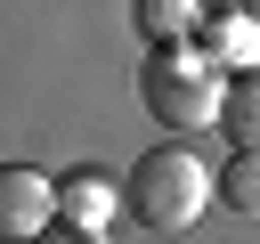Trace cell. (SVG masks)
Masks as SVG:
<instances>
[{
  "instance_id": "ba28073f",
  "label": "cell",
  "mask_w": 260,
  "mask_h": 244,
  "mask_svg": "<svg viewBox=\"0 0 260 244\" xmlns=\"http://www.w3.org/2000/svg\"><path fill=\"white\" fill-rule=\"evenodd\" d=\"M219 203L228 211H244V220H260V155H228V171H219Z\"/></svg>"
},
{
  "instance_id": "7a4b0ae2",
  "label": "cell",
  "mask_w": 260,
  "mask_h": 244,
  "mask_svg": "<svg viewBox=\"0 0 260 244\" xmlns=\"http://www.w3.org/2000/svg\"><path fill=\"white\" fill-rule=\"evenodd\" d=\"M211 195H219V179H211L187 146H146V155L130 163V179H122V211H130L138 228H154V236L195 228Z\"/></svg>"
},
{
  "instance_id": "52a82bcc",
  "label": "cell",
  "mask_w": 260,
  "mask_h": 244,
  "mask_svg": "<svg viewBox=\"0 0 260 244\" xmlns=\"http://www.w3.org/2000/svg\"><path fill=\"white\" fill-rule=\"evenodd\" d=\"M219 130H228V146L260 155V73H236V81H228V106H219Z\"/></svg>"
},
{
  "instance_id": "5b68a950",
  "label": "cell",
  "mask_w": 260,
  "mask_h": 244,
  "mask_svg": "<svg viewBox=\"0 0 260 244\" xmlns=\"http://www.w3.org/2000/svg\"><path fill=\"white\" fill-rule=\"evenodd\" d=\"M114 211H122V195H114L98 171H65V179H57V220H65V228H114Z\"/></svg>"
},
{
  "instance_id": "9c48e42d",
  "label": "cell",
  "mask_w": 260,
  "mask_h": 244,
  "mask_svg": "<svg viewBox=\"0 0 260 244\" xmlns=\"http://www.w3.org/2000/svg\"><path fill=\"white\" fill-rule=\"evenodd\" d=\"M32 244H106V228H65V220H49Z\"/></svg>"
},
{
  "instance_id": "3957f363",
  "label": "cell",
  "mask_w": 260,
  "mask_h": 244,
  "mask_svg": "<svg viewBox=\"0 0 260 244\" xmlns=\"http://www.w3.org/2000/svg\"><path fill=\"white\" fill-rule=\"evenodd\" d=\"M57 220V179H41L32 163H0V244H32Z\"/></svg>"
},
{
  "instance_id": "277c9868",
  "label": "cell",
  "mask_w": 260,
  "mask_h": 244,
  "mask_svg": "<svg viewBox=\"0 0 260 244\" xmlns=\"http://www.w3.org/2000/svg\"><path fill=\"white\" fill-rule=\"evenodd\" d=\"M195 41L211 49V65H228V73H260V16H252V8H211Z\"/></svg>"
},
{
  "instance_id": "6da1fadb",
  "label": "cell",
  "mask_w": 260,
  "mask_h": 244,
  "mask_svg": "<svg viewBox=\"0 0 260 244\" xmlns=\"http://www.w3.org/2000/svg\"><path fill=\"white\" fill-rule=\"evenodd\" d=\"M138 106H146L171 138H195V130L219 122V106H228V65H211L203 41H162V49L138 65Z\"/></svg>"
},
{
  "instance_id": "8992f818",
  "label": "cell",
  "mask_w": 260,
  "mask_h": 244,
  "mask_svg": "<svg viewBox=\"0 0 260 244\" xmlns=\"http://www.w3.org/2000/svg\"><path fill=\"white\" fill-rule=\"evenodd\" d=\"M130 16H138V33L162 49V41H195L203 16H211V0H130Z\"/></svg>"
}]
</instances>
